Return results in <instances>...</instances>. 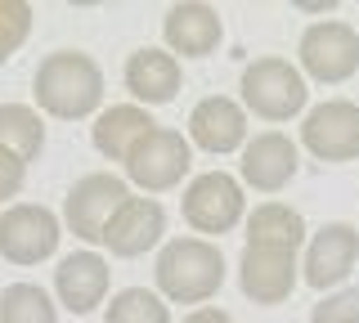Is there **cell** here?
<instances>
[{"label": "cell", "instance_id": "obj_19", "mask_svg": "<svg viewBox=\"0 0 359 323\" xmlns=\"http://www.w3.org/2000/svg\"><path fill=\"white\" fill-rule=\"evenodd\" d=\"M0 149L18 162H36L45 149V121L32 104H0Z\"/></svg>", "mask_w": 359, "mask_h": 323}, {"label": "cell", "instance_id": "obj_1", "mask_svg": "<svg viewBox=\"0 0 359 323\" xmlns=\"http://www.w3.org/2000/svg\"><path fill=\"white\" fill-rule=\"evenodd\" d=\"M32 90H36L41 113L59 121H81L95 117L104 104V68L81 50H54L36 63Z\"/></svg>", "mask_w": 359, "mask_h": 323}, {"label": "cell", "instance_id": "obj_4", "mask_svg": "<svg viewBox=\"0 0 359 323\" xmlns=\"http://www.w3.org/2000/svg\"><path fill=\"white\" fill-rule=\"evenodd\" d=\"M301 76L323 85H341L359 72V32L341 18H323V23H310L301 32Z\"/></svg>", "mask_w": 359, "mask_h": 323}, {"label": "cell", "instance_id": "obj_3", "mask_svg": "<svg viewBox=\"0 0 359 323\" xmlns=\"http://www.w3.org/2000/svg\"><path fill=\"white\" fill-rule=\"evenodd\" d=\"M306 76L292 68L278 54L252 59L243 68V104L265 121H287L297 113H306Z\"/></svg>", "mask_w": 359, "mask_h": 323}, {"label": "cell", "instance_id": "obj_7", "mask_svg": "<svg viewBox=\"0 0 359 323\" xmlns=\"http://www.w3.org/2000/svg\"><path fill=\"white\" fill-rule=\"evenodd\" d=\"M301 278L297 247L283 242H247L238 256V287L256 305H283Z\"/></svg>", "mask_w": 359, "mask_h": 323}, {"label": "cell", "instance_id": "obj_13", "mask_svg": "<svg viewBox=\"0 0 359 323\" xmlns=\"http://www.w3.org/2000/svg\"><path fill=\"white\" fill-rule=\"evenodd\" d=\"M189 144H198L211 158H224V153H238L247 144V113L243 104H233L229 95H207L194 104L189 113Z\"/></svg>", "mask_w": 359, "mask_h": 323}, {"label": "cell", "instance_id": "obj_11", "mask_svg": "<svg viewBox=\"0 0 359 323\" xmlns=\"http://www.w3.org/2000/svg\"><path fill=\"white\" fill-rule=\"evenodd\" d=\"M162 233H166V211L157 198H126L117 211L108 216V225H104V247L108 256H121V261H135V256H144V252H153L157 242H162Z\"/></svg>", "mask_w": 359, "mask_h": 323}, {"label": "cell", "instance_id": "obj_8", "mask_svg": "<svg viewBox=\"0 0 359 323\" xmlns=\"http://www.w3.org/2000/svg\"><path fill=\"white\" fill-rule=\"evenodd\" d=\"M126 198H130V184L121 180V175L90 171V175H81V180L67 188L63 220H67V229H72L81 242H99V238H104L108 216L126 202Z\"/></svg>", "mask_w": 359, "mask_h": 323}, {"label": "cell", "instance_id": "obj_14", "mask_svg": "<svg viewBox=\"0 0 359 323\" xmlns=\"http://www.w3.org/2000/svg\"><path fill=\"white\" fill-rule=\"evenodd\" d=\"M243 180L238 184H252L256 193H278L287 188V180L297 175V144H292L283 130H261L243 144Z\"/></svg>", "mask_w": 359, "mask_h": 323}, {"label": "cell", "instance_id": "obj_12", "mask_svg": "<svg viewBox=\"0 0 359 323\" xmlns=\"http://www.w3.org/2000/svg\"><path fill=\"white\" fill-rule=\"evenodd\" d=\"M355 261H359V229L346 225V220H332V225H323L310 238L306 261H301V278L323 292V287L346 283L351 270H355Z\"/></svg>", "mask_w": 359, "mask_h": 323}, {"label": "cell", "instance_id": "obj_18", "mask_svg": "<svg viewBox=\"0 0 359 323\" xmlns=\"http://www.w3.org/2000/svg\"><path fill=\"white\" fill-rule=\"evenodd\" d=\"M153 130H157V121L144 113L140 104H112V108H104V113L95 117V126H90V144H95L108 162H126L130 149L144 135H153Z\"/></svg>", "mask_w": 359, "mask_h": 323}, {"label": "cell", "instance_id": "obj_17", "mask_svg": "<svg viewBox=\"0 0 359 323\" xmlns=\"http://www.w3.org/2000/svg\"><path fill=\"white\" fill-rule=\"evenodd\" d=\"M126 90L140 99V104H171V99L180 95V85H184V72H180V59L175 54H166V50H153V46H144V50H135L130 59H126Z\"/></svg>", "mask_w": 359, "mask_h": 323}, {"label": "cell", "instance_id": "obj_22", "mask_svg": "<svg viewBox=\"0 0 359 323\" xmlns=\"http://www.w3.org/2000/svg\"><path fill=\"white\" fill-rule=\"evenodd\" d=\"M104 323H171V310L149 287H126V292H117L108 301Z\"/></svg>", "mask_w": 359, "mask_h": 323}, {"label": "cell", "instance_id": "obj_16", "mask_svg": "<svg viewBox=\"0 0 359 323\" xmlns=\"http://www.w3.org/2000/svg\"><path fill=\"white\" fill-rule=\"evenodd\" d=\"M162 36H166V54L207 59V54L220 46L224 27H220V14L211 5H202V0H184V5H171V9H166Z\"/></svg>", "mask_w": 359, "mask_h": 323}, {"label": "cell", "instance_id": "obj_24", "mask_svg": "<svg viewBox=\"0 0 359 323\" xmlns=\"http://www.w3.org/2000/svg\"><path fill=\"white\" fill-rule=\"evenodd\" d=\"M310 323H359V287H337L310 310Z\"/></svg>", "mask_w": 359, "mask_h": 323}, {"label": "cell", "instance_id": "obj_2", "mask_svg": "<svg viewBox=\"0 0 359 323\" xmlns=\"http://www.w3.org/2000/svg\"><path fill=\"white\" fill-rule=\"evenodd\" d=\"M157 292L175 305H202L224 283V256L207 238H171L157 252Z\"/></svg>", "mask_w": 359, "mask_h": 323}, {"label": "cell", "instance_id": "obj_25", "mask_svg": "<svg viewBox=\"0 0 359 323\" xmlns=\"http://www.w3.org/2000/svg\"><path fill=\"white\" fill-rule=\"evenodd\" d=\"M22 184H27V162H18L9 149H0V202L18 198Z\"/></svg>", "mask_w": 359, "mask_h": 323}, {"label": "cell", "instance_id": "obj_5", "mask_svg": "<svg viewBox=\"0 0 359 323\" xmlns=\"http://www.w3.org/2000/svg\"><path fill=\"white\" fill-rule=\"evenodd\" d=\"M63 225L41 202H14L0 211V256L9 265H41L59 252Z\"/></svg>", "mask_w": 359, "mask_h": 323}, {"label": "cell", "instance_id": "obj_23", "mask_svg": "<svg viewBox=\"0 0 359 323\" xmlns=\"http://www.w3.org/2000/svg\"><path fill=\"white\" fill-rule=\"evenodd\" d=\"M27 36H32V5L27 0H0V63L14 59Z\"/></svg>", "mask_w": 359, "mask_h": 323}, {"label": "cell", "instance_id": "obj_26", "mask_svg": "<svg viewBox=\"0 0 359 323\" xmlns=\"http://www.w3.org/2000/svg\"><path fill=\"white\" fill-rule=\"evenodd\" d=\"M184 323H233V315L229 310H216V305H198Z\"/></svg>", "mask_w": 359, "mask_h": 323}, {"label": "cell", "instance_id": "obj_10", "mask_svg": "<svg viewBox=\"0 0 359 323\" xmlns=\"http://www.w3.org/2000/svg\"><path fill=\"white\" fill-rule=\"evenodd\" d=\"M301 144L319 162H351L359 158V104L351 99H323L301 121Z\"/></svg>", "mask_w": 359, "mask_h": 323}, {"label": "cell", "instance_id": "obj_15", "mask_svg": "<svg viewBox=\"0 0 359 323\" xmlns=\"http://www.w3.org/2000/svg\"><path fill=\"white\" fill-rule=\"evenodd\" d=\"M108 261L99 252H72L59 261L54 270V292H59V305L67 315H90L95 305H104L108 296Z\"/></svg>", "mask_w": 359, "mask_h": 323}, {"label": "cell", "instance_id": "obj_20", "mask_svg": "<svg viewBox=\"0 0 359 323\" xmlns=\"http://www.w3.org/2000/svg\"><path fill=\"white\" fill-rule=\"evenodd\" d=\"M247 242H283V247H297L306 242V216L287 202H261L247 216Z\"/></svg>", "mask_w": 359, "mask_h": 323}, {"label": "cell", "instance_id": "obj_6", "mask_svg": "<svg viewBox=\"0 0 359 323\" xmlns=\"http://www.w3.org/2000/svg\"><path fill=\"white\" fill-rule=\"evenodd\" d=\"M121 166H126V180L140 184L144 193H166V188H175L189 175L194 153H189V139L180 135V130L157 126L153 135H144L140 144H135L130 158Z\"/></svg>", "mask_w": 359, "mask_h": 323}, {"label": "cell", "instance_id": "obj_9", "mask_svg": "<svg viewBox=\"0 0 359 323\" xmlns=\"http://www.w3.org/2000/svg\"><path fill=\"white\" fill-rule=\"evenodd\" d=\"M243 211H247L243 184L229 171H207L184 188V220L198 233H216L220 238L243 220Z\"/></svg>", "mask_w": 359, "mask_h": 323}, {"label": "cell", "instance_id": "obj_21", "mask_svg": "<svg viewBox=\"0 0 359 323\" xmlns=\"http://www.w3.org/2000/svg\"><path fill=\"white\" fill-rule=\"evenodd\" d=\"M0 323H59V305L36 283H9L0 292Z\"/></svg>", "mask_w": 359, "mask_h": 323}]
</instances>
